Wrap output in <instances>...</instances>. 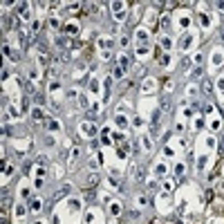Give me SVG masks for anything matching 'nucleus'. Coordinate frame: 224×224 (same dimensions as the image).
<instances>
[{"mask_svg": "<svg viewBox=\"0 0 224 224\" xmlns=\"http://www.w3.org/2000/svg\"><path fill=\"white\" fill-rule=\"evenodd\" d=\"M222 146H224V141H222Z\"/></svg>", "mask_w": 224, "mask_h": 224, "instance_id": "f257e3e1", "label": "nucleus"}]
</instances>
